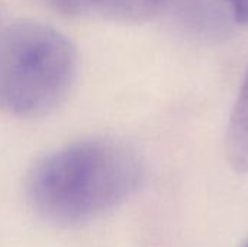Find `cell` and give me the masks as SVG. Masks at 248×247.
Returning <instances> with one entry per match:
<instances>
[{
	"label": "cell",
	"mask_w": 248,
	"mask_h": 247,
	"mask_svg": "<svg viewBox=\"0 0 248 247\" xmlns=\"http://www.w3.org/2000/svg\"><path fill=\"white\" fill-rule=\"evenodd\" d=\"M144 163L128 144L92 138L42 157L29 172L26 192L44 218L77 224L125 202L140 188Z\"/></svg>",
	"instance_id": "cell-1"
},
{
	"label": "cell",
	"mask_w": 248,
	"mask_h": 247,
	"mask_svg": "<svg viewBox=\"0 0 248 247\" xmlns=\"http://www.w3.org/2000/svg\"><path fill=\"white\" fill-rule=\"evenodd\" d=\"M77 66L73 42L49 25L23 20L0 28V112L49 114L68 96Z\"/></svg>",
	"instance_id": "cell-2"
},
{
	"label": "cell",
	"mask_w": 248,
	"mask_h": 247,
	"mask_svg": "<svg viewBox=\"0 0 248 247\" xmlns=\"http://www.w3.org/2000/svg\"><path fill=\"white\" fill-rule=\"evenodd\" d=\"M52 10L86 19L144 23L164 12L166 0H42Z\"/></svg>",
	"instance_id": "cell-3"
},
{
	"label": "cell",
	"mask_w": 248,
	"mask_h": 247,
	"mask_svg": "<svg viewBox=\"0 0 248 247\" xmlns=\"http://www.w3.org/2000/svg\"><path fill=\"white\" fill-rule=\"evenodd\" d=\"M164 10L183 31L206 42L228 38L235 25L222 0H166Z\"/></svg>",
	"instance_id": "cell-4"
},
{
	"label": "cell",
	"mask_w": 248,
	"mask_h": 247,
	"mask_svg": "<svg viewBox=\"0 0 248 247\" xmlns=\"http://www.w3.org/2000/svg\"><path fill=\"white\" fill-rule=\"evenodd\" d=\"M225 151L230 166L237 173H248V70L230 115Z\"/></svg>",
	"instance_id": "cell-5"
},
{
	"label": "cell",
	"mask_w": 248,
	"mask_h": 247,
	"mask_svg": "<svg viewBox=\"0 0 248 247\" xmlns=\"http://www.w3.org/2000/svg\"><path fill=\"white\" fill-rule=\"evenodd\" d=\"M235 25L248 26V0H222Z\"/></svg>",
	"instance_id": "cell-6"
},
{
	"label": "cell",
	"mask_w": 248,
	"mask_h": 247,
	"mask_svg": "<svg viewBox=\"0 0 248 247\" xmlns=\"http://www.w3.org/2000/svg\"><path fill=\"white\" fill-rule=\"evenodd\" d=\"M240 247H248V239H246V240H244V242L241 243V246H240Z\"/></svg>",
	"instance_id": "cell-7"
}]
</instances>
